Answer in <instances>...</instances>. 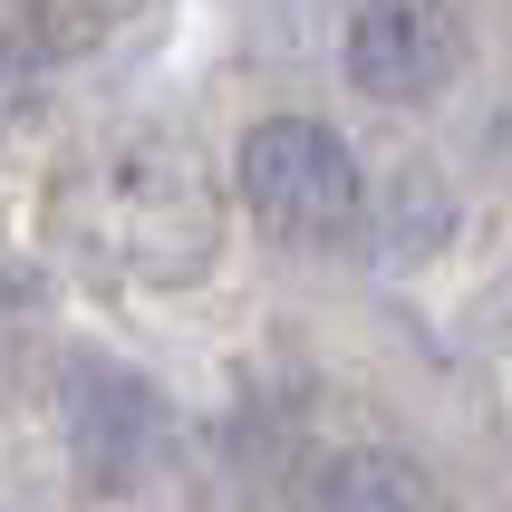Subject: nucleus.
<instances>
[{"label":"nucleus","instance_id":"nucleus-1","mask_svg":"<svg viewBox=\"0 0 512 512\" xmlns=\"http://www.w3.org/2000/svg\"><path fill=\"white\" fill-rule=\"evenodd\" d=\"M232 184L252 203V223L290 252H329L368 223V174H358L348 136L319 116H261L232 155Z\"/></svg>","mask_w":512,"mask_h":512},{"label":"nucleus","instance_id":"nucleus-2","mask_svg":"<svg viewBox=\"0 0 512 512\" xmlns=\"http://www.w3.org/2000/svg\"><path fill=\"white\" fill-rule=\"evenodd\" d=\"M339 68L358 97H387V107H426L435 87L464 68V20L455 0H358L339 39Z\"/></svg>","mask_w":512,"mask_h":512},{"label":"nucleus","instance_id":"nucleus-3","mask_svg":"<svg viewBox=\"0 0 512 512\" xmlns=\"http://www.w3.org/2000/svg\"><path fill=\"white\" fill-rule=\"evenodd\" d=\"M319 512H445L435 474L416 455H387V445H358L319 474Z\"/></svg>","mask_w":512,"mask_h":512}]
</instances>
